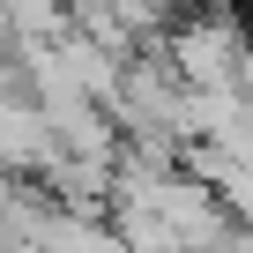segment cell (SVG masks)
<instances>
[{
	"label": "cell",
	"mask_w": 253,
	"mask_h": 253,
	"mask_svg": "<svg viewBox=\"0 0 253 253\" xmlns=\"http://www.w3.org/2000/svg\"><path fill=\"white\" fill-rule=\"evenodd\" d=\"M67 8H82V0H67Z\"/></svg>",
	"instance_id": "cell-4"
},
{
	"label": "cell",
	"mask_w": 253,
	"mask_h": 253,
	"mask_svg": "<svg viewBox=\"0 0 253 253\" xmlns=\"http://www.w3.org/2000/svg\"><path fill=\"white\" fill-rule=\"evenodd\" d=\"M164 67L186 82V89H246V30L223 0H201L186 8L164 38H157Z\"/></svg>",
	"instance_id": "cell-1"
},
{
	"label": "cell",
	"mask_w": 253,
	"mask_h": 253,
	"mask_svg": "<svg viewBox=\"0 0 253 253\" xmlns=\"http://www.w3.org/2000/svg\"><path fill=\"white\" fill-rule=\"evenodd\" d=\"M52 164V134L23 89H0V171L8 179H38Z\"/></svg>",
	"instance_id": "cell-2"
},
{
	"label": "cell",
	"mask_w": 253,
	"mask_h": 253,
	"mask_svg": "<svg viewBox=\"0 0 253 253\" xmlns=\"http://www.w3.org/2000/svg\"><path fill=\"white\" fill-rule=\"evenodd\" d=\"M8 15V45H45L67 30V0H0Z\"/></svg>",
	"instance_id": "cell-3"
}]
</instances>
